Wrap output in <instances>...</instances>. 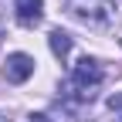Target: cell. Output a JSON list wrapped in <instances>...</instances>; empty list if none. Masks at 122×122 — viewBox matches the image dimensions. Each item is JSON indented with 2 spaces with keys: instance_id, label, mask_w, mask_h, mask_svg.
<instances>
[{
  "instance_id": "1",
  "label": "cell",
  "mask_w": 122,
  "mask_h": 122,
  "mask_svg": "<svg viewBox=\"0 0 122 122\" xmlns=\"http://www.w3.org/2000/svg\"><path fill=\"white\" fill-rule=\"evenodd\" d=\"M102 81V65L92 58H78L71 68V88L78 98H92V88Z\"/></svg>"
},
{
  "instance_id": "2",
  "label": "cell",
  "mask_w": 122,
  "mask_h": 122,
  "mask_svg": "<svg viewBox=\"0 0 122 122\" xmlns=\"http://www.w3.org/2000/svg\"><path fill=\"white\" fill-rule=\"evenodd\" d=\"M30 75H34V58H27V54H10L7 58V65H4V78L7 81H14V85H20V81H27Z\"/></svg>"
},
{
  "instance_id": "3",
  "label": "cell",
  "mask_w": 122,
  "mask_h": 122,
  "mask_svg": "<svg viewBox=\"0 0 122 122\" xmlns=\"http://www.w3.org/2000/svg\"><path fill=\"white\" fill-rule=\"evenodd\" d=\"M65 4H68V10L75 17H85V20H95V24H102L109 17V7L102 0H65Z\"/></svg>"
},
{
  "instance_id": "4",
  "label": "cell",
  "mask_w": 122,
  "mask_h": 122,
  "mask_svg": "<svg viewBox=\"0 0 122 122\" xmlns=\"http://www.w3.org/2000/svg\"><path fill=\"white\" fill-rule=\"evenodd\" d=\"M14 7H17L20 24H37L41 10H44V0H14Z\"/></svg>"
},
{
  "instance_id": "5",
  "label": "cell",
  "mask_w": 122,
  "mask_h": 122,
  "mask_svg": "<svg viewBox=\"0 0 122 122\" xmlns=\"http://www.w3.org/2000/svg\"><path fill=\"white\" fill-rule=\"evenodd\" d=\"M51 51H54V58H61V61L68 58V51H71V37L65 34V30H51Z\"/></svg>"
},
{
  "instance_id": "6",
  "label": "cell",
  "mask_w": 122,
  "mask_h": 122,
  "mask_svg": "<svg viewBox=\"0 0 122 122\" xmlns=\"http://www.w3.org/2000/svg\"><path fill=\"white\" fill-rule=\"evenodd\" d=\"M109 105H112V109H122V95H112V98H109Z\"/></svg>"
},
{
  "instance_id": "7",
  "label": "cell",
  "mask_w": 122,
  "mask_h": 122,
  "mask_svg": "<svg viewBox=\"0 0 122 122\" xmlns=\"http://www.w3.org/2000/svg\"><path fill=\"white\" fill-rule=\"evenodd\" d=\"M34 122H48V119H44V115H34Z\"/></svg>"
},
{
  "instance_id": "8",
  "label": "cell",
  "mask_w": 122,
  "mask_h": 122,
  "mask_svg": "<svg viewBox=\"0 0 122 122\" xmlns=\"http://www.w3.org/2000/svg\"><path fill=\"white\" fill-rule=\"evenodd\" d=\"M0 41H4V30H0Z\"/></svg>"
}]
</instances>
